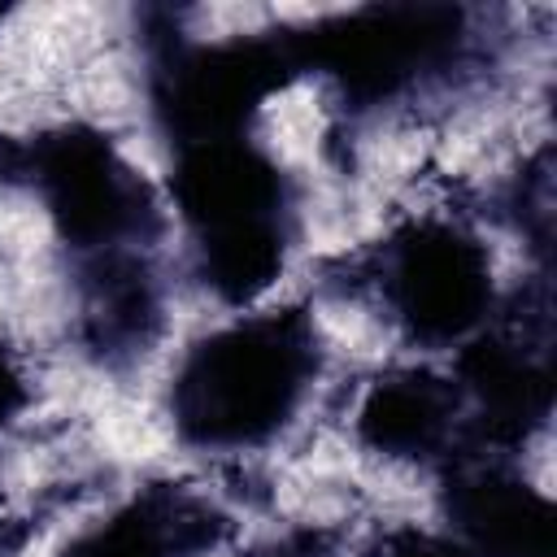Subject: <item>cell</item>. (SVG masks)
<instances>
[{
	"label": "cell",
	"mask_w": 557,
	"mask_h": 557,
	"mask_svg": "<svg viewBox=\"0 0 557 557\" xmlns=\"http://www.w3.org/2000/svg\"><path fill=\"white\" fill-rule=\"evenodd\" d=\"M313 374L318 344L305 313H244L183 352L170 383V422L191 448H257L296 418Z\"/></svg>",
	"instance_id": "cell-1"
},
{
	"label": "cell",
	"mask_w": 557,
	"mask_h": 557,
	"mask_svg": "<svg viewBox=\"0 0 557 557\" xmlns=\"http://www.w3.org/2000/svg\"><path fill=\"white\" fill-rule=\"evenodd\" d=\"M170 196L205 287L222 305H257L278 283L296 239V196L283 165L248 135L178 144Z\"/></svg>",
	"instance_id": "cell-2"
},
{
	"label": "cell",
	"mask_w": 557,
	"mask_h": 557,
	"mask_svg": "<svg viewBox=\"0 0 557 557\" xmlns=\"http://www.w3.org/2000/svg\"><path fill=\"white\" fill-rule=\"evenodd\" d=\"M17 174L30 183L57 239L78 261L144 252L157 235V200L117 144L96 126H57L17 148Z\"/></svg>",
	"instance_id": "cell-3"
},
{
	"label": "cell",
	"mask_w": 557,
	"mask_h": 557,
	"mask_svg": "<svg viewBox=\"0 0 557 557\" xmlns=\"http://www.w3.org/2000/svg\"><path fill=\"white\" fill-rule=\"evenodd\" d=\"M466 35V13L453 4H361L287 30V44L300 74L331 78L352 104H383L444 74Z\"/></svg>",
	"instance_id": "cell-4"
},
{
	"label": "cell",
	"mask_w": 557,
	"mask_h": 557,
	"mask_svg": "<svg viewBox=\"0 0 557 557\" xmlns=\"http://www.w3.org/2000/svg\"><path fill=\"white\" fill-rule=\"evenodd\" d=\"M300 74L287 30L226 35L209 44L165 39L148 70V96L170 144L248 135L261 104Z\"/></svg>",
	"instance_id": "cell-5"
},
{
	"label": "cell",
	"mask_w": 557,
	"mask_h": 557,
	"mask_svg": "<svg viewBox=\"0 0 557 557\" xmlns=\"http://www.w3.org/2000/svg\"><path fill=\"white\" fill-rule=\"evenodd\" d=\"M383 305L422 348H461L496 313L487 244L448 218H418L383 248Z\"/></svg>",
	"instance_id": "cell-6"
},
{
	"label": "cell",
	"mask_w": 557,
	"mask_h": 557,
	"mask_svg": "<svg viewBox=\"0 0 557 557\" xmlns=\"http://www.w3.org/2000/svg\"><path fill=\"white\" fill-rule=\"evenodd\" d=\"M457 392L474 409V440L522 444L553 409V366L548 335L540 331H492L483 326L461 344Z\"/></svg>",
	"instance_id": "cell-7"
},
{
	"label": "cell",
	"mask_w": 557,
	"mask_h": 557,
	"mask_svg": "<svg viewBox=\"0 0 557 557\" xmlns=\"http://www.w3.org/2000/svg\"><path fill=\"white\" fill-rule=\"evenodd\" d=\"M444 509L453 540L470 557H553V500L505 461L453 457Z\"/></svg>",
	"instance_id": "cell-8"
},
{
	"label": "cell",
	"mask_w": 557,
	"mask_h": 557,
	"mask_svg": "<svg viewBox=\"0 0 557 557\" xmlns=\"http://www.w3.org/2000/svg\"><path fill=\"white\" fill-rule=\"evenodd\" d=\"M461 392L426 370H396L366 387L357 405V440L396 461H453Z\"/></svg>",
	"instance_id": "cell-9"
},
{
	"label": "cell",
	"mask_w": 557,
	"mask_h": 557,
	"mask_svg": "<svg viewBox=\"0 0 557 557\" xmlns=\"http://www.w3.org/2000/svg\"><path fill=\"white\" fill-rule=\"evenodd\" d=\"M218 522L178 492H139L83 527L61 557H196L213 544Z\"/></svg>",
	"instance_id": "cell-10"
},
{
	"label": "cell",
	"mask_w": 557,
	"mask_h": 557,
	"mask_svg": "<svg viewBox=\"0 0 557 557\" xmlns=\"http://www.w3.org/2000/svg\"><path fill=\"white\" fill-rule=\"evenodd\" d=\"M387 557H470L457 540L448 535H431V531H400L387 544Z\"/></svg>",
	"instance_id": "cell-11"
},
{
	"label": "cell",
	"mask_w": 557,
	"mask_h": 557,
	"mask_svg": "<svg viewBox=\"0 0 557 557\" xmlns=\"http://www.w3.org/2000/svg\"><path fill=\"white\" fill-rule=\"evenodd\" d=\"M26 409V374L22 366L0 348V426H9Z\"/></svg>",
	"instance_id": "cell-12"
},
{
	"label": "cell",
	"mask_w": 557,
	"mask_h": 557,
	"mask_svg": "<svg viewBox=\"0 0 557 557\" xmlns=\"http://www.w3.org/2000/svg\"><path fill=\"white\" fill-rule=\"evenodd\" d=\"M261 557H292V553H283V548H274V553H261Z\"/></svg>",
	"instance_id": "cell-13"
}]
</instances>
